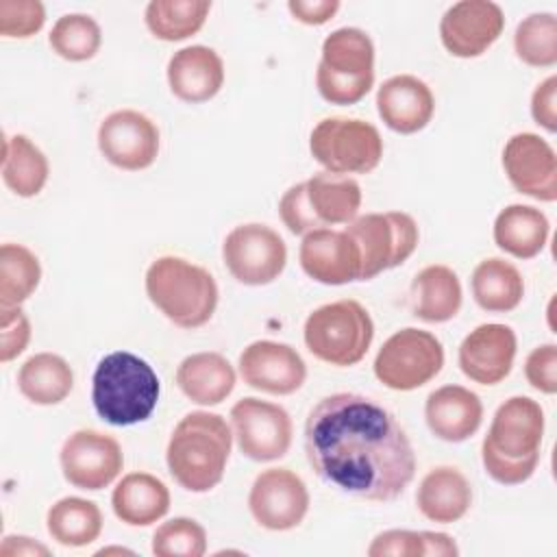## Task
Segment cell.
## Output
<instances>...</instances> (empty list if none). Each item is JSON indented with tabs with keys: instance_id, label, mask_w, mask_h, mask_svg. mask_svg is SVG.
<instances>
[{
	"instance_id": "obj_6",
	"label": "cell",
	"mask_w": 557,
	"mask_h": 557,
	"mask_svg": "<svg viewBox=\"0 0 557 557\" xmlns=\"http://www.w3.org/2000/svg\"><path fill=\"white\" fill-rule=\"evenodd\" d=\"M302 339L315 359L337 368H350L366 357L374 339V322L359 300L342 298L307 315Z\"/></svg>"
},
{
	"instance_id": "obj_15",
	"label": "cell",
	"mask_w": 557,
	"mask_h": 557,
	"mask_svg": "<svg viewBox=\"0 0 557 557\" xmlns=\"http://www.w3.org/2000/svg\"><path fill=\"white\" fill-rule=\"evenodd\" d=\"M503 170L516 191L540 202L557 200V154L537 133H516L503 148Z\"/></svg>"
},
{
	"instance_id": "obj_21",
	"label": "cell",
	"mask_w": 557,
	"mask_h": 557,
	"mask_svg": "<svg viewBox=\"0 0 557 557\" xmlns=\"http://www.w3.org/2000/svg\"><path fill=\"white\" fill-rule=\"evenodd\" d=\"M376 111L389 131L413 135L431 122L435 98L422 78L413 74H396L379 87Z\"/></svg>"
},
{
	"instance_id": "obj_39",
	"label": "cell",
	"mask_w": 557,
	"mask_h": 557,
	"mask_svg": "<svg viewBox=\"0 0 557 557\" xmlns=\"http://www.w3.org/2000/svg\"><path fill=\"white\" fill-rule=\"evenodd\" d=\"M46 24V9L39 0H0V35L26 39Z\"/></svg>"
},
{
	"instance_id": "obj_7",
	"label": "cell",
	"mask_w": 557,
	"mask_h": 557,
	"mask_svg": "<svg viewBox=\"0 0 557 557\" xmlns=\"http://www.w3.org/2000/svg\"><path fill=\"white\" fill-rule=\"evenodd\" d=\"M311 157L333 174H368L383 159L379 128L359 117H324L309 135Z\"/></svg>"
},
{
	"instance_id": "obj_4",
	"label": "cell",
	"mask_w": 557,
	"mask_h": 557,
	"mask_svg": "<svg viewBox=\"0 0 557 557\" xmlns=\"http://www.w3.org/2000/svg\"><path fill=\"white\" fill-rule=\"evenodd\" d=\"M148 300L176 326H205L218 307V285L211 272L189 259L157 257L144 276Z\"/></svg>"
},
{
	"instance_id": "obj_31",
	"label": "cell",
	"mask_w": 557,
	"mask_h": 557,
	"mask_svg": "<svg viewBox=\"0 0 557 557\" xmlns=\"http://www.w3.org/2000/svg\"><path fill=\"white\" fill-rule=\"evenodd\" d=\"M74 387L70 363L54 352H37L17 370V389L33 405H59Z\"/></svg>"
},
{
	"instance_id": "obj_35",
	"label": "cell",
	"mask_w": 557,
	"mask_h": 557,
	"mask_svg": "<svg viewBox=\"0 0 557 557\" xmlns=\"http://www.w3.org/2000/svg\"><path fill=\"white\" fill-rule=\"evenodd\" d=\"M39 281L41 265L30 248L13 242L0 246V307H22Z\"/></svg>"
},
{
	"instance_id": "obj_46",
	"label": "cell",
	"mask_w": 557,
	"mask_h": 557,
	"mask_svg": "<svg viewBox=\"0 0 557 557\" xmlns=\"http://www.w3.org/2000/svg\"><path fill=\"white\" fill-rule=\"evenodd\" d=\"M287 11L292 13L294 20L302 24L320 26L326 24L339 11V0H289Z\"/></svg>"
},
{
	"instance_id": "obj_28",
	"label": "cell",
	"mask_w": 557,
	"mask_h": 557,
	"mask_svg": "<svg viewBox=\"0 0 557 557\" xmlns=\"http://www.w3.org/2000/svg\"><path fill=\"white\" fill-rule=\"evenodd\" d=\"M494 244L516 257V259H533L537 257L550 235L548 218L531 205H507L498 211L492 226Z\"/></svg>"
},
{
	"instance_id": "obj_27",
	"label": "cell",
	"mask_w": 557,
	"mask_h": 557,
	"mask_svg": "<svg viewBox=\"0 0 557 557\" xmlns=\"http://www.w3.org/2000/svg\"><path fill=\"white\" fill-rule=\"evenodd\" d=\"M463 302L459 276L444 263L422 268L411 281L413 315L429 324L453 320Z\"/></svg>"
},
{
	"instance_id": "obj_17",
	"label": "cell",
	"mask_w": 557,
	"mask_h": 557,
	"mask_svg": "<svg viewBox=\"0 0 557 557\" xmlns=\"http://www.w3.org/2000/svg\"><path fill=\"white\" fill-rule=\"evenodd\" d=\"M239 374L246 385L272 396L298 392L307 379L305 359L296 348L274 339H257L239 355Z\"/></svg>"
},
{
	"instance_id": "obj_22",
	"label": "cell",
	"mask_w": 557,
	"mask_h": 557,
	"mask_svg": "<svg viewBox=\"0 0 557 557\" xmlns=\"http://www.w3.org/2000/svg\"><path fill=\"white\" fill-rule=\"evenodd\" d=\"M424 422L437 440L459 444L479 431L483 422V403L463 385H442L426 396Z\"/></svg>"
},
{
	"instance_id": "obj_10",
	"label": "cell",
	"mask_w": 557,
	"mask_h": 557,
	"mask_svg": "<svg viewBox=\"0 0 557 557\" xmlns=\"http://www.w3.org/2000/svg\"><path fill=\"white\" fill-rule=\"evenodd\" d=\"M222 261L237 283L261 287L283 274L287 246L283 237L265 224H239L222 242Z\"/></svg>"
},
{
	"instance_id": "obj_3",
	"label": "cell",
	"mask_w": 557,
	"mask_h": 557,
	"mask_svg": "<svg viewBox=\"0 0 557 557\" xmlns=\"http://www.w3.org/2000/svg\"><path fill=\"white\" fill-rule=\"evenodd\" d=\"M159 376L152 366L128 350L104 355L91 376V403L100 420L131 426L150 418L159 403Z\"/></svg>"
},
{
	"instance_id": "obj_48",
	"label": "cell",
	"mask_w": 557,
	"mask_h": 557,
	"mask_svg": "<svg viewBox=\"0 0 557 557\" xmlns=\"http://www.w3.org/2000/svg\"><path fill=\"white\" fill-rule=\"evenodd\" d=\"M424 540V557H457L459 548L455 544V537L440 531H422Z\"/></svg>"
},
{
	"instance_id": "obj_45",
	"label": "cell",
	"mask_w": 557,
	"mask_h": 557,
	"mask_svg": "<svg viewBox=\"0 0 557 557\" xmlns=\"http://www.w3.org/2000/svg\"><path fill=\"white\" fill-rule=\"evenodd\" d=\"M531 117L546 133L557 131V76L544 78L531 94Z\"/></svg>"
},
{
	"instance_id": "obj_26",
	"label": "cell",
	"mask_w": 557,
	"mask_h": 557,
	"mask_svg": "<svg viewBox=\"0 0 557 557\" xmlns=\"http://www.w3.org/2000/svg\"><path fill=\"white\" fill-rule=\"evenodd\" d=\"M237 374L231 361L213 350L187 355L176 368L178 389L196 405H220L235 389Z\"/></svg>"
},
{
	"instance_id": "obj_33",
	"label": "cell",
	"mask_w": 557,
	"mask_h": 557,
	"mask_svg": "<svg viewBox=\"0 0 557 557\" xmlns=\"http://www.w3.org/2000/svg\"><path fill=\"white\" fill-rule=\"evenodd\" d=\"M102 511L94 500L81 496L59 498L46 513L48 535L70 548L96 542L102 533Z\"/></svg>"
},
{
	"instance_id": "obj_32",
	"label": "cell",
	"mask_w": 557,
	"mask_h": 557,
	"mask_svg": "<svg viewBox=\"0 0 557 557\" xmlns=\"http://www.w3.org/2000/svg\"><path fill=\"white\" fill-rule=\"evenodd\" d=\"M50 163L41 148L26 135H4L2 139V181L20 198L37 196L48 183Z\"/></svg>"
},
{
	"instance_id": "obj_19",
	"label": "cell",
	"mask_w": 557,
	"mask_h": 557,
	"mask_svg": "<svg viewBox=\"0 0 557 557\" xmlns=\"http://www.w3.org/2000/svg\"><path fill=\"white\" fill-rule=\"evenodd\" d=\"M518 339L511 326L487 322L472 329L459 344L457 361L461 372L479 385L505 381L513 368Z\"/></svg>"
},
{
	"instance_id": "obj_9",
	"label": "cell",
	"mask_w": 557,
	"mask_h": 557,
	"mask_svg": "<svg viewBox=\"0 0 557 557\" xmlns=\"http://www.w3.org/2000/svg\"><path fill=\"white\" fill-rule=\"evenodd\" d=\"M442 366V342L424 329L407 326L383 342L372 370L385 387L394 392H411L435 379Z\"/></svg>"
},
{
	"instance_id": "obj_25",
	"label": "cell",
	"mask_w": 557,
	"mask_h": 557,
	"mask_svg": "<svg viewBox=\"0 0 557 557\" xmlns=\"http://www.w3.org/2000/svg\"><path fill=\"white\" fill-rule=\"evenodd\" d=\"M111 507L124 524L150 527L170 511V490L150 472H128L113 487Z\"/></svg>"
},
{
	"instance_id": "obj_44",
	"label": "cell",
	"mask_w": 557,
	"mask_h": 557,
	"mask_svg": "<svg viewBox=\"0 0 557 557\" xmlns=\"http://www.w3.org/2000/svg\"><path fill=\"white\" fill-rule=\"evenodd\" d=\"M370 557H424L422 531L409 529H387L368 546Z\"/></svg>"
},
{
	"instance_id": "obj_43",
	"label": "cell",
	"mask_w": 557,
	"mask_h": 557,
	"mask_svg": "<svg viewBox=\"0 0 557 557\" xmlns=\"http://www.w3.org/2000/svg\"><path fill=\"white\" fill-rule=\"evenodd\" d=\"M524 376L533 389L546 396L557 394V346L555 344L535 346L527 355Z\"/></svg>"
},
{
	"instance_id": "obj_11",
	"label": "cell",
	"mask_w": 557,
	"mask_h": 557,
	"mask_svg": "<svg viewBox=\"0 0 557 557\" xmlns=\"http://www.w3.org/2000/svg\"><path fill=\"white\" fill-rule=\"evenodd\" d=\"M231 429L239 453L259 463L285 457L294 435L289 413L281 405L255 396L231 407Z\"/></svg>"
},
{
	"instance_id": "obj_12",
	"label": "cell",
	"mask_w": 557,
	"mask_h": 557,
	"mask_svg": "<svg viewBox=\"0 0 557 557\" xmlns=\"http://www.w3.org/2000/svg\"><path fill=\"white\" fill-rule=\"evenodd\" d=\"M59 463L70 485L98 492L120 476L124 453L115 437L96 429H78L63 442Z\"/></svg>"
},
{
	"instance_id": "obj_23",
	"label": "cell",
	"mask_w": 557,
	"mask_h": 557,
	"mask_svg": "<svg viewBox=\"0 0 557 557\" xmlns=\"http://www.w3.org/2000/svg\"><path fill=\"white\" fill-rule=\"evenodd\" d=\"M170 91L189 104H200L218 96L224 85L222 57L202 44L176 50L168 61Z\"/></svg>"
},
{
	"instance_id": "obj_47",
	"label": "cell",
	"mask_w": 557,
	"mask_h": 557,
	"mask_svg": "<svg viewBox=\"0 0 557 557\" xmlns=\"http://www.w3.org/2000/svg\"><path fill=\"white\" fill-rule=\"evenodd\" d=\"M2 557H37V555H50V548L35 542L28 535H7L0 546Z\"/></svg>"
},
{
	"instance_id": "obj_13",
	"label": "cell",
	"mask_w": 557,
	"mask_h": 557,
	"mask_svg": "<svg viewBox=\"0 0 557 557\" xmlns=\"http://www.w3.org/2000/svg\"><path fill=\"white\" fill-rule=\"evenodd\" d=\"M307 483L289 468H268L257 474L248 492L252 520L268 531H292L309 511Z\"/></svg>"
},
{
	"instance_id": "obj_41",
	"label": "cell",
	"mask_w": 557,
	"mask_h": 557,
	"mask_svg": "<svg viewBox=\"0 0 557 557\" xmlns=\"http://www.w3.org/2000/svg\"><path fill=\"white\" fill-rule=\"evenodd\" d=\"M30 342V320L22 307H0V361L20 357Z\"/></svg>"
},
{
	"instance_id": "obj_29",
	"label": "cell",
	"mask_w": 557,
	"mask_h": 557,
	"mask_svg": "<svg viewBox=\"0 0 557 557\" xmlns=\"http://www.w3.org/2000/svg\"><path fill=\"white\" fill-rule=\"evenodd\" d=\"M307 185V200L320 226L348 224L361 209V187L352 176L318 172Z\"/></svg>"
},
{
	"instance_id": "obj_24",
	"label": "cell",
	"mask_w": 557,
	"mask_h": 557,
	"mask_svg": "<svg viewBox=\"0 0 557 557\" xmlns=\"http://www.w3.org/2000/svg\"><path fill=\"white\" fill-rule=\"evenodd\" d=\"M472 505V485L455 466H437L429 470L416 492L418 511L437 524L461 520Z\"/></svg>"
},
{
	"instance_id": "obj_36",
	"label": "cell",
	"mask_w": 557,
	"mask_h": 557,
	"mask_svg": "<svg viewBox=\"0 0 557 557\" xmlns=\"http://www.w3.org/2000/svg\"><path fill=\"white\" fill-rule=\"evenodd\" d=\"M48 44L61 59L81 63L96 57L102 46V30L87 13H65L52 24Z\"/></svg>"
},
{
	"instance_id": "obj_14",
	"label": "cell",
	"mask_w": 557,
	"mask_h": 557,
	"mask_svg": "<svg viewBox=\"0 0 557 557\" xmlns=\"http://www.w3.org/2000/svg\"><path fill=\"white\" fill-rule=\"evenodd\" d=\"M161 135L141 111L117 109L98 126V150L117 170L139 172L157 161Z\"/></svg>"
},
{
	"instance_id": "obj_34",
	"label": "cell",
	"mask_w": 557,
	"mask_h": 557,
	"mask_svg": "<svg viewBox=\"0 0 557 557\" xmlns=\"http://www.w3.org/2000/svg\"><path fill=\"white\" fill-rule=\"evenodd\" d=\"M209 11V0H150L144 11V22L152 37L161 41H183L205 26Z\"/></svg>"
},
{
	"instance_id": "obj_1",
	"label": "cell",
	"mask_w": 557,
	"mask_h": 557,
	"mask_svg": "<svg viewBox=\"0 0 557 557\" xmlns=\"http://www.w3.org/2000/svg\"><path fill=\"white\" fill-rule=\"evenodd\" d=\"M305 453L322 481L370 503L396 500L416 474V453L396 416L355 392L311 407Z\"/></svg>"
},
{
	"instance_id": "obj_8",
	"label": "cell",
	"mask_w": 557,
	"mask_h": 557,
	"mask_svg": "<svg viewBox=\"0 0 557 557\" xmlns=\"http://www.w3.org/2000/svg\"><path fill=\"white\" fill-rule=\"evenodd\" d=\"M361 252L359 281H370L405 263L418 248V224L405 211L357 215L344 226Z\"/></svg>"
},
{
	"instance_id": "obj_20",
	"label": "cell",
	"mask_w": 557,
	"mask_h": 557,
	"mask_svg": "<svg viewBox=\"0 0 557 557\" xmlns=\"http://www.w3.org/2000/svg\"><path fill=\"white\" fill-rule=\"evenodd\" d=\"M544 437V409L529 396H511L492 416L483 444L507 459L540 455Z\"/></svg>"
},
{
	"instance_id": "obj_5",
	"label": "cell",
	"mask_w": 557,
	"mask_h": 557,
	"mask_svg": "<svg viewBox=\"0 0 557 557\" xmlns=\"http://www.w3.org/2000/svg\"><path fill=\"white\" fill-rule=\"evenodd\" d=\"M374 85V44L355 26L333 30L322 41V57L315 70L318 94L331 104H355Z\"/></svg>"
},
{
	"instance_id": "obj_16",
	"label": "cell",
	"mask_w": 557,
	"mask_h": 557,
	"mask_svg": "<svg viewBox=\"0 0 557 557\" xmlns=\"http://www.w3.org/2000/svg\"><path fill=\"white\" fill-rule=\"evenodd\" d=\"M505 28V13L492 0H461L440 20V39L448 54L459 59L481 57Z\"/></svg>"
},
{
	"instance_id": "obj_40",
	"label": "cell",
	"mask_w": 557,
	"mask_h": 557,
	"mask_svg": "<svg viewBox=\"0 0 557 557\" xmlns=\"http://www.w3.org/2000/svg\"><path fill=\"white\" fill-rule=\"evenodd\" d=\"M481 461L490 479L500 485H520L533 476L540 463V455H531L524 459H507L494 453L490 446L481 444Z\"/></svg>"
},
{
	"instance_id": "obj_18",
	"label": "cell",
	"mask_w": 557,
	"mask_h": 557,
	"mask_svg": "<svg viewBox=\"0 0 557 557\" xmlns=\"http://www.w3.org/2000/svg\"><path fill=\"white\" fill-rule=\"evenodd\" d=\"M298 259L302 272L322 285H346L359 281L361 252L342 228L322 226L302 235Z\"/></svg>"
},
{
	"instance_id": "obj_2",
	"label": "cell",
	"mask_w": 557,
	"mask_h": 557,
	"mask_svg": "<svg viewBox=\"0 0 557 557\" xmlns=\"http://www.w3.org/2000/svg\"><path fill=\"white\" fill-rule=\"evenodd\" d=\"M231 448L233 429L220 413L189 411L170 435L165 463L183 490L202 494L222 481Z\"/></svg>"
},
{
	"instance_id": "obj_49",
	"label": "cell",
	"mask_w": 557,
	"mask_h": 557,
	"mask_svg": "<svg viewBox=\"0 0 557 557\" xmlns=\"http://www.w3.org/2000/svg\"><path fill=\"white\" fill-rule=\"evenodd\" d=\"M111 553H117V555H133V550L128 548H120V546H109V548H100L96 555H111Z\"/></svg>"
},
{
	"instance_id": "obj_37",
	"label": "cell",
	"mask_w": 557,
	"mask_h": 557,
	"mask_svg": "<svg viewBox=\"0 0 557 557\" xmlns=\"http://www.w3.org/2000/svg\"><path fill=\"white\" fill-rule=\"evenodd\" d=\"M516 57L531 67H553L557 63V17L548 11L527 15L513 33Z\"/></svg>"
},
{
	"instance_id": "obj_30",
	"label": "cell",
	"mask_w": 557,
	"mask_h": 557,
	"mask_svg": "<svg viewBox=\"0 0 557 557\" xmlns=\"http://www.w3.org/2000/svg\"><path fill=\"white\" fill-rule=\"evenodd\" d=\"M474 302L490 313L513 311L524 296V278L520 270L500 257H487L476 263L470 278Z\"/></svg>"
},
{
	"instance_id": "obj_38",
	"label": "cell",
	"mask_w": 557,
	"mask_h": 557,
	"mask_svg": "<svg viewBox=\"0 0 557 557\" xmlns=\"http://www.w3.org/2000/svg\"><path fill=\"white\" fill-rule=\"evenodd\" d=\"M150 548L157 557H202L207 553V531L198 520L176 516L154 529Z\"/></svg>"
},
{
	"instance_id": "obj_42",
	"label": "cell",
	"mask_w": 557,
	"mask_h": 557,
	"mask_svg": "<svg viewBox=\"0 0 557 557\" xmlns=\"http://www.w3.org/2000/svg\"><path fill=\"white\" fill-rule=\"evenodd\" d=\"M278 215L281 222L287 226L289 233L294 235H305L309 231L322 228L309 207L307 200V185L305 183H296L292 185L278 200Z\"/></svg>"
}]
</instances>
